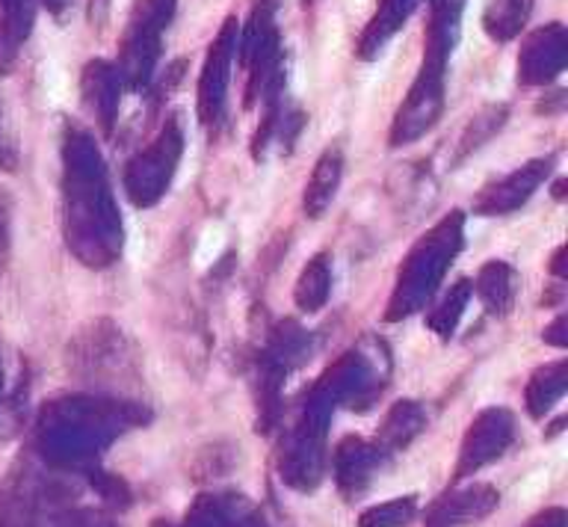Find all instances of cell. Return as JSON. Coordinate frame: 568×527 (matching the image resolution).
Segmentation results:
<instances>
[{"mask_svg": "<svg viewBox=\"0 0 568 527\" xmlns=\"http://www.w3.org/2000/svg\"><path fill=\"white\" fill-rule=\"evenodd\" d=\"M222 229H207L202 237V246H199V252H195V259H199V264H207V261H213V255L222 250Z\"/></svg>", "mask_w": 568, "mask_h": 527, "instance_id": "1", "label": "cell"}]
</instances>
